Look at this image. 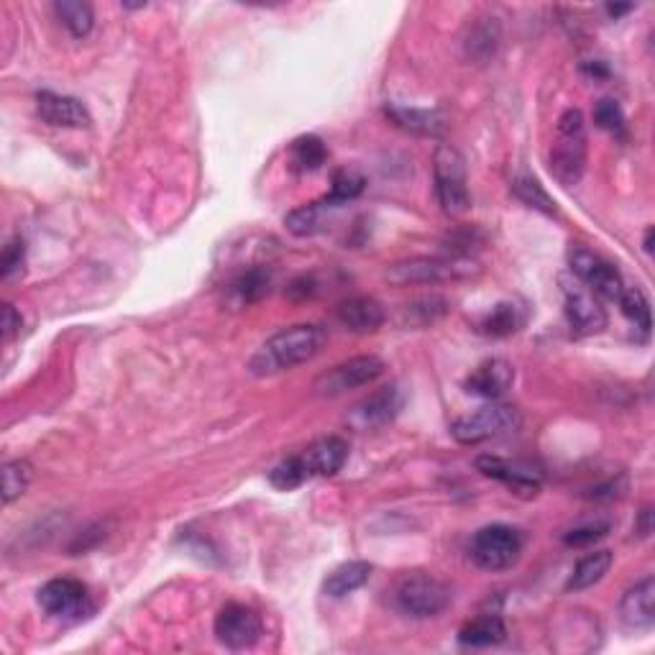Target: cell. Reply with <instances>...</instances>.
<instances>
[{"instance_id":"8d00e7d4","label":"cell","mask_w":655,"mask_h":655,"mask_svg":"<svg viewBox=\"0 0 655 655\" xmlns=\"http://www.w3.org/2000/svg\"><path fill=\"white\" fill-rule=\"evenodd\" d=\"M594 121H597V126L604 128V131H620V128L625 126L622 108L617 105V100L612 98L599 100L597 108H594Z\"/></svg>"},{"instance_id":"2e32d148","label":"cell","mask_w":655,"mask_h":655,"mask_svg":"<svg viewBox=\"0 0 655 655\" xmlns=\"http://www.w3.org/2000/svg\"><path fill=\"white\" fill-rule=\"evenodd\" d=\"M620 620L627 630L645 632L655 622V581L653 576H645L640 584H635L620 602Z\"/></svg>"},{"instance_id":"30bf717a","label":"cell","mask_w":655,"mask_h":655,"mask_svg":"<svg viewBox=\"0 0 655 655\" xmlns=\"http://www.w3.org/2000/svg\"><path fill=\"white\" fill-rule=\"evenodd\" d=\"M561 287L563 302H566V318H569L571 328H574L579 336L602 333L604 328H607V310L602 308V302L597 300V295L586 285H581L579 279L569 282V279L563 277Z\"/></svg>"},{"instance_id":"5bb4252c","label":"cell","mask_w":655,"mask_h":655,"mask_svg":"<svg viewBox=\"0 0 655 655\" xmlns=\"http://www.w3.org/2000/svg\"><path fill=\"white\" fill-rule=\"evenodd\" d=\"M476 469L482 471L489 479H497V482L507 484L510 489H515L522 497H535L543 484V474L538 469L528 464H512V461H505L499 456H479L476 458Z\"/></svg>"},{"instance_id":"603a6c76","label":"cell","mask_w":655,"mask_h":655,"mask_svg":"<svg viewBox=\"0 0 655 655\" xmlns=\"http://www.w3.org/2000/svg\"><path fill=\"white\" fill-rule=\"evenodd\" d=\"M507 638V627L502 622V617L497 615H484L476 617V620L466 622L458 632V643L469 645V648H487V645H499L505 643Z\"/></svg>"},{"instance_id":"7c38bea8","label":"cell","mask_w":655,"mask_h":655,"mask_svg":"<svg viewBox=\"0 0 655 655\" xmlns=\"http://www.w3.org/2000/svg\"><path fill=\"white\" fill-rule=\"evenodd\" d=\"M39 607L54 620H80L90 609V594L77 579H52L39 589Z\"/></svg>"},{"instance_id":"6da1fadb","label":"cell","mask_w":655,"mask_h":655,"mask_svg":"<svg viewBox=\"0 0 655 655\" xmlns=\"http://www.w3.org/2000/svg\"><path fill=\"white\" fill-rule=\"evenodd\" d=\"M325 341H328V333H325L323 325H290L285 331L274 333V336L256 351L249 369L254 371L256 377H267V374H277V371L295 369V366L313 361L315 356L323 351Z\"/></svg>"},{"instance_id":"8992f818","label":"cell","mask_w":655,"mask_h":655,"mask_svg":"<svg viewBox=\"0 0 655 655\" xmlns=\"http://www.w3.org/2000/svg\"><path fill=\"white\" fill-rule=\"evenodd\" d=\"M435 195L448 215H464L471 208L469 187H466L464 157L453 146H438L433 159Z\"/></svg>"},{"instance_id":"d4e9b609","label":"cell","mask_w":655,"mask_h":655,"mask_svg":"<svg viewBox=\"0 0 655 655\" xmlns=\"http://www.w3.org/2000/svg\"><path fill=\"white\" fill-rule=\"evenodd\" d=\"M499 39L502 34H499L497 18H476V24L469 26V36H466V54L471 59L487 62L497 52Z\"/></svg>"},{"instance_id":"ffe728a7","label":"cell","mask_w":655,"mask_h":655,"mask_svg":"<svg viewBox=\"0 0 655 655\" xmlns=\"http://www.w3.org/2000/svg\"><path fill=\"white\" fill-rule=\"evenodd\" d=\"M338 208H343V205H338L331 195H325V198L315 200V203H308L302 205V208L292 210V213L285 218V226L287 231L295 233V236L300 238L315 236V233H320L325 226H328V218H331L333 210Z\"/></svg>"},{"instance_id":"b9f144b4","label":"cell","mask_w":655,"mask_h":655,"mask_svg":"<svg viewBox=\"0 0 655 655\" xmlns=\"http://www.w3.org/2000/svg\"><path fill=\"white\" fill-rule=\"evenodd\" d=\"M627 11H632V6H607V13L609 16H622V13H627Z\"/></svg>"},{"instance_id":"ab89813d","label":"cell","mask_w":655,"mask_h":655,"mask_svg":"<svg viewBox=\"0 0 655 655\" xmlns=\"http://www.w3.org/2000/svg\"><path fill=\"white\" fill-rule=\"evenodd\" d=\"M21 331V315L16 313V308L13 305H3V338H13L16 333Z\"/></svg>"},{"instance_id":"484cf974","label":"cell","mask_w":655,"mask_h":655,"mask_svg":"<svg viewBox=\"0 0 655 655\" xmlns=\"http://www.w3.org/2000/svg\"><path fill=\"white\" fill-rule=\"evenodd\" d=\"M387 116L397 126L415 131V134L438 136L443 128V116L438 111H423V108H402V105H387Z\"/></svg>"},{"instance_id":"1f68e13d","label":"cell","mask_w":655,"mask_h":655,"mask_svg":"<svg viewBox=\"0 0 655 655\" xmlns=\"http://www.w3.org/2000/svg\"><path fill=\"white\" fill-rule=\"evenodd\" d=\"M31 476H34V471H31V464L24 461V458L8 461L3 466V502L6 505L16 502L18 497H24L31 484Z\"/></svg>"},{"instance_id":"44dd1931","label":"cell","mask_w":655,"mask_h":655,"mask_svg":"<svg viewBox=\"0 0 655 655\" xmlns=\"http://www.w3.org/2000/svg\"><path fill=\"white\" fill-rule=\"evenodd\" d=\"M272 290V272L267 267H251L246 272L238 274L228 285V295H231L233 305L244 308L251 302H259L261 297H267Z\"/></svg>"},{"instance_id":"836d02e7","label":"cell","mask_w":655,"mask_h":655,"mask_svg":"<svg viewBox=\"0 0 655 655\" xmlns=\"http://www.w3.org/2000/svg\"><path fill=\"white\" fill-rule=\"evenodd\" d=\"M308 479H310V474H308V469H305V464L300 461V456L285 458L282 464H277L272 471H269V482H272V487L282 489V492L297 489L300 484L308 482Z\"/></svg>"},{"instance_id":"d6986e66","label":"cell","mask_w":655,"mask_h":655,"mask_svg":"<svg viewBox=\"0 0 655 655\" xmlns=\"http://www.w3.org/2000/svg\"><path fill=\"white\" fill-rule=\"evenodd\" d=\"M336 318L343 328L354 333H374L379 331L387 320V313L377 300L371 297H351L341 302L336 310Z\"/></svg>"},{"instance_id":"60d3db41","label":"cell","mask_w":655,"mask_h":655,"mask_svg":"<svg viewBox=\"0 0 655 655\" xmlns=\"http://www.w3.org/2000/svg\"><path fill=\"white\" fill-rule=\"evenodd\" d=\"M635 530H638L643 538H648V535L653 533V510H650V507H645V510L640 512V520L638 525H635Z\"/></svg>"},{"instance_id":"f546056e","label":"cell","mask_w":655,"mask_h":655,"mask_svg":"<svg viewBox=\"0 0 655 655\" xmlns=\"http://www.w3.org/2000/svg\"><path fill=\"white\" fill-rule=\"evenodd\" d=\"M292 167L297 172H315L325 164V157H328V149H325L323 141L318 136H302L292 144L290 149Z\"/></svg>"},{"instance_id":"4fadbf2b","label":"cell","mask_w":655,"mask_h":655,"mask_svg":"<svg viewBox=\"0 0 655 655\" xmlns=\"http://www.w3.org/2000/svg\"><path fill=\"white\" fill-rule=\"evenodd\" d=\"M402 410V392L400 387L389 384V387H382L379 392L369 395L366 400H361L354 410L348 412L346 423L354 430H377L384 428L387 423L400 415Z\"/></svg>"},{"instance_id":"5b68a950","label":"cell","mask_w":655,"mask_h":655,"mask_svg":"<svg viewBox=\"0 0 655 655\" xmlns=\"http://www.w3.org/2000/svg\"><path fill=\"white\" fill-rule=\"evenodd\" d=\"M471 561L484 571H507L520 561L522 535L510 525H487L469 543Z\"/></svg>"},{"instance_id":"d6a6232c","label":"cell","mask_w":655,"mask_h":655,"mask_svg":"<svg viewBox=\"0 0 655 655\" xmlns=\"http://www.w3.org/2000/svg\"><path fill=\"white\" fill-rule=\"evenodd\" d=\"M517 325H520V313H517L515 305H512V302H499L497 308H492V313L482 320V328H479V331L487 333V336L502 338L515 333Z\"/></svg>"},{"instance_id":"7a4b0ae2","label":"cell","mask_w":655,"mask_h":655,"mask_svg":"<svg viewBox=\"0 0 655 655\" xmlns=\"http://www.w3.org/2000/svg\"><path fill=\"white\" fill-rule=\"evenodd\" d=\"M482 272L471 256H412L389 264L384 279L395 287L412 285H443V282H461Z\"/></svg>"},{"instance_id":"7402d4cb","label":"cell","mask_w":655,"mask_h":655,"mask_svg":"<svg viewBox=\"0 0 655 655\" xmlns=\"http://www.w3.org/2000/svg\"><path fill=\"white\" fill-rule=\"evenodd\" d=\"M612 561H615L612 551H594L589 553V556H584L579 563H576V569L571 571L569 581H566V589H569V592H584V589H592L594 584H599V581L609 574Z\"/></svg>"},{"instance_id":"d590c367","label":"cell","mask_w":655,"mask_h":655,"mask_svg":"<svg viewBox=\"0 0 655 655\" xmlns=\"http://www.w3.org/2000/svg\"><path fill=\"white\" fill-rule=\"evenodd\" d=\"M24 264H26V246L21 238H16V241H11V244L3 249V256H0V274H3V279H13L18 277V274L24 272Z\"/></svg>"},{"instance_id":"f35d334b","label":"cell","mask_w":655,"mask_h":655,"mask_svg":"<svg viewBox=\"0 0 655 655\" xmlns=\"http://www.w3.org/2000/svg\"><path fill=\"white\" fill-rule=\"evenodd\" d=\"M625 492V479H612V482L607 484H599V487L589 489V492L584 494L586 499H594V502H602V499H615L620 497V494Z\"/></svg>"},{"instance_id":"4316f807","label":"cell","mask_w":655,"mask_h":655,"mask_svg":"<svg viewBox=\"0 0 655 655\" xmlns=\"http://www.w3.org/2000/svg\"><path fill=\"white\" fill-rule=\"evenodd\" d=\"M446 313L448 302L443 300V297H420V300H412L407 302V305H402L400 325H405V328H428V325L438 323Z\"/></svg>"},{"instance_id":"83f0119b","label":"cell","mask_w":655,"mask_h":655,"mask_svg":"<svg viewBox=\"0 0 655 655\" xmlns=\"http://www.w3.org/2000/svg\"><path fill=\"white\" fill-rule=\"evenodd\" d=\"M54 13H57L64 29L70 31L75 39H85V36L93 31V8L82 3V0H59V3H54Z\"/></svg>"},{"instance_id":"e0dca14e","label":"cell","mask_w":655,"mask_h":655,"mask_svg":"<svg viewBox=\"0 0 655 655\" xmlns=\"http://www.w3.org/2000/svg\"><path fill=\"white\" fill-rule=\"evenodd\" d=\"M348 458V443L341 435H325L310 443L305 451L300 453V461L305 464L310 476H333L343 469Z\"/></svg>"},{"instance_id":"74e56055","label":"cell","mask_w":655,"mask_h":655,"mask_svg":"<svg viewBox=\"0 0 655 655\" xmlns=\"http://www.w3.org/2000/svg\"><path fill=\"white\" fill-rule=\"evenodd\" d=\"M607 533H609V522H589V525H581V528L569 530V533L563 535V543L581 548V545L597 543V540H602Z\"/></svg>"},{"instance_id":"4dcf8cb0","label":"cell","mask_w":655,"mask_h":655,"mask_svg":"<svg viewBox=\"0 0 655 655\" xmlns=\"http://www.w3.org/2000/svg\"><path fill=\"white\" fill-rule=\"evenodd\" d=\"M617 302H620L622 315H625L643 336H648L653 318H650V302L648 297L643 295V290H638V287H625V292H622Z\"/></svg>"},{"instance_id":"7bdbcfd3","label":"cell","mask_w":655,"mask_h":655,"mask_svg":"<svg viewBox=\"0 0 655 655\" xmlns=\"http://www.w3.org/2000/svg\"><path fill=\"white\" fill-rule=\"evenodd\" d=\"M645 251H653V228H648V231H645Z\"/></svg>"},{"instance_id":"52a82bcc","label":"cell","mask_w":655,"mask_h":655,"mask_svg":"<svg viewBox=\"0 0 655 655\" xmlns=\"http://www.w3.org/2000/svg\"><path fill=\"white\" fill-rule=\"evenodd\" d=\"M397 607L410 617H435L451 602V592L443 581L430 574H410L397 584Z\"/></svg>"},{"instance_id":"9c48e42d","label":"cell","mask_w":655,"mask_h":655,"mask_svg":"<svg viewBox=\"0 0 655 655\" xmlns=\"http://www.w3.org/2000/svg\"><path fill=\"white\" fill-rule=\"evenodd\" d=\"M384 374V361L379 356H356V359H348L343 364H336L333 369L323 371L318 379H315L313 389L315 395L320 397H338L348 389L364 387V384H371L374 379H379Z\"/></svg>"},{"instance_id":"3957f363","label":"cell","mask_w":655,"mask_h":655,"mask_svg":"<svg viewBox=\"0 0 655 655\" xmlns=\"http://www.w3.org/2000/svg\"><path fill=\"white\" fill-rule=\"evenodd\" d=\"M548 169L563 187L579 185L586 169V123L581 111L569 108L558 118Z\"/></svg>"},{"instance_id":"8fae6325","label":"cell","mask_w":655,"mask_h":655,"mask_svg":"<svg viewBox=\"0 0 655 655\" xmlns=\"http://www.w3.org/2000/svg\"><path fill=\"white\" fill-rule=\"evenodd\" d=\"M264 635V622L246 604H228L215 617V638L231 650H246Z\"/></svg>"},{"instance_id":"277c9868","label":"cell","mask_w":655,"mask_h":655,"mask_svg":"<svg viewBox=\"0 0 655 655\" xmlns=\"http://www.w3.org/2000/svg\"><path fill=\"white\" fill-rule=\"evenodd\" d=\"M517 425H520V415H517L515 407L489 402V405L469 412L464 418L453 420L451 435L464 446H479V443L492 441V438L515 433Z\"/></svg>"},{"instance_id":"ac0fdd59","label":"cell","mask_w":655,"mask_h":655,"mask_svg":"<svg viewBox=\"0 0 655 655\" xmlns=\"http://www.w3.org/2000/svg\"><path fill=\"white\" fill-rule=\"evenodd\" d=\"M512 382H515V369L507 361L492 359L484 361L482 366H476L474 374L466 379V389H469L471 395L487 397V400L494 402L505 395L507 389L512 387Z\"/></svg>"},{"instance_id":"f1b7e54d","label":"cell","mask_w":655,"mask_h":655,"mask_svg":"<svg viewBox=\"0 0 655 655\" xmlns=\"http://www.w3.org/2000/svg\"><path fill=\"white\" fill-rule=\"evenodd\" d=\"M512 190H515L517 198L522 200V203L528 205V208L533 210H540V213L545 215H556L558 208H556V200L548 195V192L543 190V185H540L535 177H530V174H517L515 180H512Z\"/></svg>"},{"instance_id":"9a60e30c","label":"cell","mask_w":655,"mask_h":655,"mask_svg":"<svg viewBox=\"0 0 655 655\" xmlns=\"http://www.w3.org/2000/svg\"><path fill=\"white\" fill-rule=\"evenodd\" d=\"M36 111H39L41 121L49 123V126H59V128L90 126V113H87V108L77 98H70V95H59L44 90V93L36 95Z\"/></svg>"},{"instance_id":"cb8c5ba5","label":"cell","mask_w":655,"mask_h":655,"mask_svg":"<svg viewBox=\"0 0 655 655\" xmlns=\"http://www.w3.org/2000/svg\"><path fill=\"white\" fill-rule=\"evenodd\" d=\"M369 576H371V563L348 561V563H343V566H338L336 571L328 574V579H325V584H323V592L333 599H341V597H346V594L361 589V586L369 581Z\"/></svg>"},{"instance_id":"ba28073f","label":"cell","mask_w":655,"mask_h":655,"mask_svg":"<svg viewBox=\"0 0 655 655\" xmlns=\"http://www.w3.org/2000/svg\"><path fill=\"white\" fill-rule=\"evenodd\" d=\"M569 267L581 285L589 287L594 295H602L604 300H620V295L625 292V282H622L620 272L586 246H571Z\"/></svg>"},{"instance_id":"e575fe53","label":"cell","mask_w":655,"mask_h":655,"mask_svg":"<svg viewBox=\"0 0 655 655\" xmlns=\"http://www.w3.org/2000/svg\"><path fill=\"white\" fill-rule=\"evenodd\" d=\"M364 192V177L354 169H341L333 177V187H331V198L336 200L338 205H348L351 200H356Z\"/></svg>"}]
</instances>
